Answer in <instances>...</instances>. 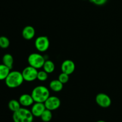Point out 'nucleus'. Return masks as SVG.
<instances>
[{
	"mask_svg": "<svg viewBox=\"0 0 122 122\" xmlns=\"http://www.w3.org/2000/svg\"><path fill=\"white\" fill-rule=\"evenodd\" d=\"M23 81L22 73L18 71H10L5 79L6 85L10 88H15L20 86Z\"/></svg>",
	"mask_w": 122,
	"mask_h": 122,
	"instance_id": "nucleus-1",
	"label": "nucleus"
},
{
	"mask_svg": "<svg viewBox=\"0 0 122 122\" xmlns=\"http://www.w3.org/2000/svg\"><path fill=\"white\" fill-rule=\"evenodd\" d=\"M35 102H43L50 97V91L46 87L44 86H38L33 88L31 94Z\"/></svg>",
	"mask_w": 122,
	"mask_h": 122,
	"instance_id": "nucleus-2",
	"label": "nucleus"
},
{
	"mask_svg": "<svg viewBox=\"0 0 122 122\" xmlns=\"http://www.w3.org/2000/svg\"><path fill=\"white\" fill-rule=\"evenodd\" d=\"M33 117L30 110L21 107L13 114L14 122H33Z\"/></svg>",
	"mask_w": 122,
	"mask_h": 122,
	"instance_id": "nucleus-3",
	"label": "nucleus"
},
{
	"mask_svg": "<svg viewBox=\"0 0 122 122\" xmlns=\"http://www.w3.org/2000/svg\"><path fill=\"white\" fill-rule=\"evenodd\" d=\"M27 61L30 66L36 69L43 67L45 61L44 56L39 53H32L29 56Z\"/></svg>",
	"mask_w": 122,
	"mask_h": 122,
	"instance_id": "nucleus-4",
	"label": "nucleus"
},
{
	"mask_svg": "<svg viewBox=\"0 0 122 122\" xmlns=\"http://www.w3.org/2000/svg\"><path fill=\"white\" fill-rule=\"evenodd\" d=\"M38 73V70L36 69L29 66L23 70L21 73L24 81L26 82H32L37 79Z\"/></svg>",
	"mask_w": 122,
	"mask_h": 122,
	"instance_id": "nucleus-5",
	"label": "nucleus"
},
{
	"mask_svg": "<svg viewBox=\"0 0 122 122\" xmlns=\"http://www.w3.org/2000/svg\"><path fill=\"white\" fill-rule=\"evenodd\" d=\"M36 49L40 52H45L50 46V41L48 38L45 36H40L35 41Z\"/></svg>",
	"mask_w": 122,
	"mask_h": 122,
	"instance_id": "nucleus-6",
	"label": "nucleus"
},
{
	"mask_svg": "<svg viewBox=\"0 0 122 122\" xmlns=\"http://www.w3.org/2000/svg\"><path fill=\"white\" fill-rule=\"evenodd\" d=\"M97 104L102 108H108L112 104V100L107 94L99 93L95 98Z\"/></svg>",
	"mask_w": 122,
	"mask_h": 122,
	"instance_id": "nucleus-7",
	"label": "nucleus"
},
{
	"mask_svg": "<svg viewBox=\"0 0 122 122\" xmlns=\"http://www.w3.org/2000/svg\"><path fill=\"white\" fill-rule=\"evenodd\" d=\"M46 109L51 111L56 110L58 109L61 104L60 100L57 97L52 96L49 97L47 100L44 102Z\"/></svg>",
	"mask_w": 122,
	"mask_h": 122,
	"instance_id": "nucleus-8",
	"label": "nucleus"
},
{
	"mask_svg": "<svg viewBox=\"0 0 122 122\" xmlns=\"http://www.w3.org/2000/svg\"><path fill=\"white\" fill-rule=\"evenodd\" d=\"M61 69L62 72L70 75L75 71V64L71 60H66L62 63Z\"/></svg>",
	"mask_w": 122,
	"mask_h": 122,
	"instance_id": "nucleus-9",
	"label": "nucleus"
},
{
	"mask_svg": "<svg viewBox=\"0 0 122 122\" xmlns=\"http://www.w3.org/2000/svg\"><path fill=\"white\" fill-rule=\"evenodd\" d=\"M46 107L45 104L43 102H35L32 105L31 108V112L34 117H39L43 113V112L45 110Z\"/></svg>",
	"mask_w": 122,
	"mask_h": 122,
	"instance_id": "nucleus-10",
	"label": "nucleus"
},
{
	"mask_svg": "<svg viewBox=\"0 0 122 122\" xmlns=\"http://www.w3.org/2000/svg\"><path fill=\"white\" fill-rule=\"evenodd\" d=\"M19 101L20 102L21 106L23 107H29L32 106L35 102L32 95L27 94H22L19 98Z\"/></svg>",
	"mask_w": 122,
	"mask_h": 122,
	"instance_id": "nucleus-11",
	"label": "nucleus"
},
{
	"mask_svg": "<svg viewBox=\"0 0 122 122\" xmlns=\"http://www.w3.org/2000/svg\"><path fill=\"white\" fill-rule=\"evenodd\" d=\"M35 35V30L32 26H26L22 30V36L26 40H30Z\"/></svg>",
	"mask_w": 122,
	"mask_h": 122,
	"instance_id": "nucleus-12",
	"label": "nucleus"
},
{
	"mask_svg": "<svg viewBox=\"0 0 122 122\" xmlns=\"http://www.w3.org/2000/svg\"><path fill=\"white\" fill-rule=\"evenodd\" d=\"M50 88L54 92H60L63 89V83H62L58 79H55L50 83Z\"/></svg>",
	"mask_w": 122,
	"mask_h": 122,
	"instance_id": "nucleus-13",
	"label": "nucleus"
},
{
	"mask_svg": "<svg viewBox=\"0 0 122 122\" xmlns=\"http://www.w3.org/2000/svg\"><path fill=\"white\" fill-rule=\"evenodd\" d=\"M2 64L5 65L10 69L13 68V63H14V58L13 56L10 54H5L2 57Z\"/></svg>",
	"mask_w": 122,
	"mask_h": 122,
	"instance_id": "nucleus-14",
	"label": "nucleus"
},
{
	"mask_svg": "<svg viewBox=\"0 0 122 122\" xmlns=\"http://www.w3.org/2000/svg\"><path fill=\"white\" fill-rule=\"evenodd\" d=\"M10 68L4 64H0V81L5 79L10 72Z\"/></svg>",
	"mask_w": 122,
	"mask_h": 122,
	"instance_id": "nucleus-15",
	"label": "nucleus"
},
{
	"mask_svg": "<svg viewBox=\"0 0 122 122\" xmlns=\"http://www.w3.org/2000/svg\"><path fill=\"white\" fill-rule=\"evenodd\" d=\"M43 69L48 73H51L53 72L55 70V64L51 60H45L43 66Z\"/></svg>",
	"mask_w": 122,
	"mask_h": 122,
	"instance_id": "nucleus-16",
	"label": "nucleus"
},
{
	"mask_svg": "<svg viewBox=\"0 0 122 122\" xmlns=\"http://www.w3.org/2000/svg\"><path fill=\"white\" fill-rule=\"evenodd\" d=\"M8 108L10 110L11 112L13 113L16 111L19 110L20 108H21V104H20V102L17 100H11L9 101L8 102Z\"/></svg>",
	"mask_w": 122,
	"mask_h": 122,
	"instance_id": "nucleus-17",
	"label": "nucleus"
},
{
	"mask_svg": "<svg viewBox=\"0 0 122 122\" xmlns=\"http://www.w3.org/2000/svg\"><path fill=\"white\" fill-rule=\"evenodd\" d=\"M41 119L44 122H49L51 121V120L52 118V111L50 110L45 109V110L43 112L42 115L41 116Z\"/></svg>",
	"mask_w": 122,
	"mask_h": 122,
	"instance_id": "nucleus-18",
	"label": "nucleus"
},
{
	"mask_svg": "<svg viewBox=\"0 0 122 122\" xmlns=\"http://www.w3.org/2000/svg\"><path fill=\"white\" fill-rule=\"evenodd\" d=\"M10 45V40L4 36H0V47L1 48H7Z\"/></svg>",
	"mask_w": 122,
	"mask_h": 122,
	"instance_id": "nucleus-19",
	"label": "nucleus"
},
{
	"mask_svg": "<svg viewBox=\"0 0 122 122\" xmlns=\"http://www.w3.org/2000/svg\"><path fill=\"white\" fill-rule=\"evenodd\" d=\"M48 73H46L45 70H41L39 71L38 73V76H37V79L39 80V81L41 82H44L46 81L48 77Z\"/></svg>",
	"mask_w": 122,
	"mask_h": 122,
	"instance_id": "nucleus-20",
	"label": "nucleus"
},
{
	"mask_svg": "<svg viewBox=\"0 0 122 122\" xmlns=\"http://www.w3.org/2000/svg\"><path fill=\"white\" fill-rule=\"evenodd\" d=\"M58 80L61 82L62 83L64 84V83H67L68 81L69 80V75L65 73L62 72L58 76Z\"/></svg>",
	"mask_w": 122,
	"mask_h": 122,
	"instance_id": "nucleus-21",
	"label": "nucleus"
},
{
	"mask_svg": "<svg viewBox=\"0 0 122 122\" xmlns=\"http://www.w3.org/2000/svg\"><path fill=\"white\" fill-rule=\"evenodd\" d=\"M108 0H90L91 2L94 4L97 5H104L106 2H107Z\"/></svg>",
	"mask_w": 122,
	"mask_h": 122,
	"instance_id": "nucleus-22",
	"label": "nucleus"
},
{
	"mask_svg": "<svg viewBox=\"0 0 122 122\" xmlns=\"http://www.w3.org/2000/svg\"><path fill=\"white\" fill-rule=\"evenodd\" d=\"M97 122H106L104 121V120H99V121H97Z\"/></svg>",
	"mask_w": 122,
	"mask_h": 122,
	"instance_id": "nucleus-23",
	"label": "nucleus"
},
{
	"mask_svg": "<svg viewBox=\"0 0 122 122\" xmlns=\"http://www.w3.org/2000/svg\"><path fill=\"white\" fill-rule=\"evenodd\" d=\"M83 1H86V0H83Z\"/></svg>",
	"mask_w": 122,
	"mask_h": 122,
	"instance_id": "nucleus-24",
	"label": "nucleus"
}]
</instances>
